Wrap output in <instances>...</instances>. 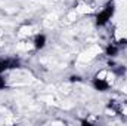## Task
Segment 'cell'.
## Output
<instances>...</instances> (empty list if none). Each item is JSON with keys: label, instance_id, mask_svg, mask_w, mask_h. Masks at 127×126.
<instances>
[{"label": "cell", "instance_id": "1", "mask_svg": "<svg viewBox=\"0 0 127 126\" xmlns=\"http://www.w3.org/2000/svg\"><path fill=\"white\" fill-rule=\"evenodd\" d=\"M43 45H44V37H43V36L37 37V39H35V46H37V48H41Z\"/></svg>", "mask_w": 127, "mask_h": 126}, {"label": "cell", "instance_id": "2", "mask_svg": "<svg viewBox=\"0 0 127 126\" xmlns=\"http://www.w3.org/2000/svg\"><path fill=\"white\" fill-rule=\"evenodd\" d=\"M3 86H4V82H3V80H1V77H0V88H3Z\"/></svg>", "mask_w": 127, "mask_h": 126}]
</instances>
